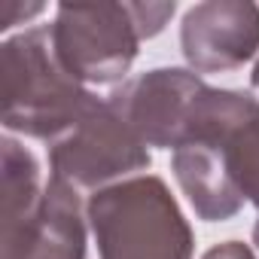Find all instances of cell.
I'll list each match as a JSON object with an SVG mask.
<instances>
[{
  "label": "cell",
  "mask_w": 259,
  "mask_h": 259,
  "mask_svg": "<svg viewBox=\"0 0 259 259\" xmlns=\"http://www.w3.org/2000/svg\"><path fill=\"white\" fill-rule=\"evenodd\" d=\"M0 259H85V220L79 189L49 177L28 147L0 141Z\"/></svg>",
  "instance_id": "obj_1"
},
{
  "label": "cell",
  "mask_w": 259,
  "mask_h": 259,
  "mask_svg": "<svg viewBox=\"0 0 259 259\" xmlns=\"http://www.w3.org/2000/svg\"><path fill=\"white\" fill-rule=\"evenodd\" d=\"M207 82L195 70L183 67H156L141 73L138 79L122 82L107 101L119 110V116L135 128V135L156 150H177L195 98Z\"/></svg>",
  "instance_id": "obj_7"
},
{
  "label": "cell",
  "mask_w": 259,
  "mask_h": 259,
  "mask_svg": "<svg viewBox=\"0 0 259 259\" xmlns=\"http://www.w3.org/2000/svg\"><path fill=\"white\" fill-rule=\"evenodd\" d=\"M250 82H253V89H259V61L253 64V73H250Z\"/></svg>",
  "instance_id": "obj_12"
},
{
  "label": "cell",
  "mask_w": 259,
  "mask_h": 259,
  "mask_svg": "<svg viewBox=\"0 0 259 259\" xmlns=\"http://www.w3.org/2000/svg\"><path fill=\"white\" fill-rule=\"evenodd\" d=\"M150 147L135 135L119 110L104 98L76 128L49 147L52 177L70 183L73 189H104L113 180L150 168Z\"/></svg>",
  "instance_id": "obj_5"
},
{
  "label": "cell",
  "mask_w": 259,
  "mask_h": 259,
  "mask_svg": "<svg viewBox=\"0 0 259 259\" xmlns=\"http://www.w3.org/2000/svg\"><path fill=\"white\" fill-rule=\"evenodd\" d=\"M186 138H207L223 150L238 192L256 207L253 244L259 247V101L247 92L204 85L192 104Z\"/></svg>",
  "instance_id": "obj_6"
},
{
  "label": "cell",
  "mask_w": 259,
  "mask_h": 259,
  "mask_svg": "<svg viewBox=\"0 0 259 259\" xmlns=\"http://www.w3.org/2000/svg\"><path fill=\"white\" fill-rule=\"evenodd\" d=\"M180 49L192 70H235L259 52V7L250 0H207L186 10Z\"/></svg>",
  "instance_id": "obj_8"
},
{
  "label": "cell",
  "mask_w": 259,
  "mask_h": 259,
  "mask_svg": "<svg viewBox=\"0 0 259 259\" xmlns=\"http://www.w3.org/2000/svg\"><path fill=\"white\" fill-rule=\"evenodd\" d=\"M201 259H256V256H253V250H250L247 244H241V241H226V244L210 247Z\"/></svg>",
  "instance_id": "obj_11"
},
{
  "label": "cell",
  "mask_w": 259,
  "mask_h": 259,
  "mask_svg": "<svg viewBox=\"0 0 259 259\" xmlns=\"http://www.w3.org/2000/svg\"><path fill=\"white\" fill-rule=\"evenodd\" d=\"M49 37L61 67L82 85L125 79L147 40L135 4H61Z\"/></svg>",
  "instance_id": "obj_4"
},
{
  "label": "cell",
  "mask_w": 259,
  "mask_h": 259,
  "mask_svg": "<svg viewBox=\"0 0 259 259\" xmlns=\"http://www.w3.org/2000/svg\"><path fill=\"white\" fill-rule=\"evenodd\" d=\"M4 128L37 141H61L104 98L76 82L52 49L49 28H31L0 46Z\"/></svg>",
  "instance_id": "obj_2"
},
{
  "label": "cell",
  "mask_w": 259,
  "mask_h": 259,
  "mask_svg": "<svg viewBox=\"0 0 259 259\" xmlns=\"http://www.w3.org/2000/svg\"><path fill=\"white\" fill-rule=\"evenodd\" d=\"M171 171L195 207L198 220L207 223H223L232 220L244 207V195L238 192L223 150L207 141V138H186L174 156H171Z\"/></svg>",
  "instance_id": "obj_9"
},
{
  "label": "cell",
  "mask_w": 259,
  "mask_h": 259,
  "mask_svg": "<svg viewBox=\"0 0 259 259\" xmlns=\"http://www.w3.org/2000/svg\"><path fill=\"white\" fill-rule=\"evenodd\" d=\"M37 13H43V4H16V0H4V4H0V31H10L13 25L28 22Z\"/></svg>",
  "instance_id": "obj_10"
},
{
  "label": "cell",
  "mask_w": 259,
  "mask_h": 259,
  "mask_svg": "<svg viewBox=\"0 0 259 259\" xmlns=\"http://www.w3.org/2000/svg\"><path fill=\"white\" fill-rule=\"evenodd\" d=\"M85 217L101 259H192V229L156 174L128 177L92 192Z\"/></svg>",
  "instance_id": "obj_3"
}]
</instances>
